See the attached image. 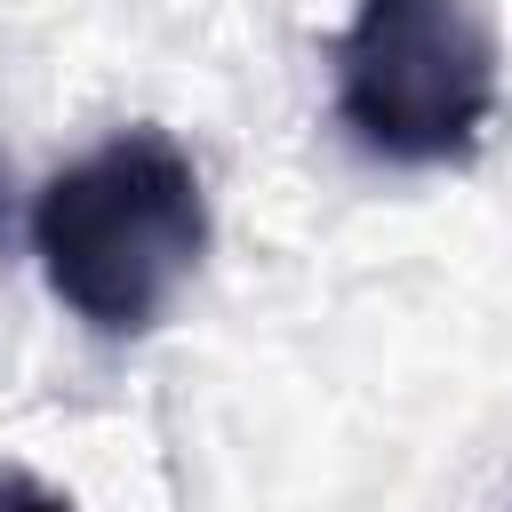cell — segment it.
<instances>
[{"mask_svg":"<svg viewBox=\"0 0 512 512\" xmlns=\"http://www.w3.org/2000/svg\"><path fill=\"white\" fill-rule=\"evenodd\" d=\"M208 232V184L168 128L104 136L32 200L40 280L80 328L112 344H136L176 312V296L208 264Z\"/></svg>","mask_w":512,"mask_h":512,"instance_id":"1","label":"cell"},{"mask_svg":"<svg viewBox=\"0 0 512 512\" xmlns=\"http://www.w3.org/2000/svg\"><path fill=\"white\" fill-rule=\"evenodd\" d=\"M0 512H80L64 488L32 480V472H0Z\"/></svg>","mask_w":512,"mask_h":512,"instance_id":"3","label":"cell"},{"mask_svg":"<svg viewBox=\"0 0 512 512\" xmlns=\"http://www.w3.org/2000/svg\"><path fill=\"white\" fill-rule=\"evenodd\" d=\"M328 64L336 128L384 168H464L504 112V48L480 0H352Z\"/></svg>","mask_w":512,"mask_h":512,"instance_id":"2","label":"cell"}]
</instances>
